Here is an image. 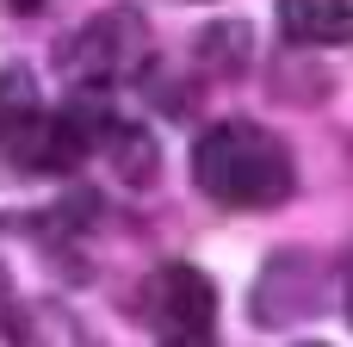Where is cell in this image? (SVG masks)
I'll return each mask as SVG.
<instances>
[{"label": "cell", "instance_id": "obj_1", "mask_svg": "<svg viewBox=\"0 0 353 347\" xmlns=\"http://www.w3.org/2000/svg\"><path fill=\"white\" fill-rule=\"evenodd\" d=\"M192 180L223 211H273L292 199L298 168L273 130H261L248 118H223L192 143Z\"/></svg>", "mask_w": 353, "mask_h": 347}, {"label": "cell", "instance_id": "obj_2", "mask_svg": "<svg viewBox=\"0 0 353 347\" xmlns=\"http://www.w3.org/2000/svg\"><path fill=\"white\" fill-rule=\"evenodd\" d=\"M143 62H149V25H143L137 6H112V12H99V19H87V25L56 50V68H62L74 87H87V93L130 81Z\"/></svg>", "mask_w": 353, "mask_h": 347}, {"label": "cell", "instance_id": "obj_3", "mask_svg": "<svg viewBox=\"0 0 353 347\" xmlns=\"http://www.w3.org/2000/svg\"><path fill=\"white\" fill-rule=\"evenodd\" d=\"M149 317H155V347H217V292L199 267H161L149 279Z\"/></svg>", "mask_w": 353, "mask_h": 347}, {"label": "cell", "instance_id": "obj_4", "mask_svg": "<svg viewBox=\"0 0 353 347\" xmlns=\"http://www.w3.org/2000/svg\"><path fill=\"white\" fill-rule=\"evenodd\" d=\"M279 31L292 43H353V0H279Z\"/></svg>", "mask_w": 353, "mask_h": 347}, {"label": "cell", "instance_id": "obj_5", "mask_svg": "<svg viewBox=\"0 0 353 347\" xmlns=\"http://www.w3.org/2000/svg\"><path fill=\"white\" fill-rule=\"evenodd\" d=\"M37 106H43V99H37V81H31L25 68H0V149L31 124Z\"/></svg>", "mask_w": 353, "mask_h": 347}, {"label": "cell", "instance_id": "obj_6", "mask_svg": "<svg viewBox=\"0 0 353 347\" xmlns=\"http://www.w3.org/2000/svg\"><path fill=\"white\" fill-rule=\"evenodd\" d=\"M6 12H37V6H50V0H0Z\"/></svg>", "mask_w": 353, "mask_h": 347}, {"label": "cell", "instance_id": "obj_7", "mask_svg": "<svg viewBox=\"0 0 353 347\" xmlns=\"http://www.w3.org/2000/svg\"><path fill=\"white\" fill-rule=\"evenodd\" d=\"M347 323H353V261H347Z\"/></svg>", "mask_w": 353, "mask_h": 347}]
</instances>
